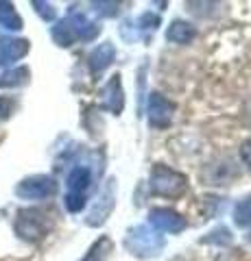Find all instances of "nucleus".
I'll return each instance as SVG.
<instances>
[{"instance_id":"f257e3e1","label":"nucleus","mask_w":251,"mask_h":261,"mask_svg":"<svg viewBox=\"0 0 251 261\" xmlns=\"http://www.w3.org/2000/svg\"><path fill=\"white\" fill-rule=\"evenodd\" d=\"M13 228L20 240L29 242V244H37L53 231V216L48 214V211L35 209V207L20 209L18 216H15Z\"/></svg>"},{"instance_id":"f03ea898","label":"nucleus","mask_w":251,"mask_h":261,"mask_svg":"<svg viewBox=\"0 0 251 261\" xmlns=\"http://www.w3.org/2000/svg\"><path fill=\"white\" fill-rule=\"evenodd\" d=\"M164 244H166L164 238H162L155 228H151L147 224H138L133 228H129L125 235V248L140 259L157 257L164 250Z\"/></svg>"},{"instance_id":"7ed1b4c3","label":"nucleus","mask_w":251,"mask_h":261,"mask_svg":"<svg viewBox=\"0 0 251 261\" xmlns=\"http://www.w3.org/2000/svg\"><path fill=\"white\" fill-rule=\"evenodd\" d=\"M149 187L153 194L164 196V198H181L188 192V178L164 163H155L149 174Z\"/></svg>"},{"instance_id":"20e7f679","label":"nucleus","mask_w":251,"mask_h":261,"mask_svg":"<svg viewBox=\"0 0 251 261\" xmlns=\"http://www.w3.org/2000/svg\"><path fill=\"white\" fill-rule=\"evenodd\" d=\"M92 185V170L79 163L70 170V174L66 178V187H68V194L63 202H66V209L70 214H79L81 209L87 205V190Z\"/></svg>"},{"instance_id":"39448f33","label":"nucleus","mask_w":251,"mask_h":261,"mask_svg":"<svg viewBox=\"0 0 251 261\" xmlns=\"http://www.w3.org/2000/svg\"><path fill=\"white\" fill-rule=\"evenodd\" d=\"M57 194V181L48 174H31L15 185V196L22 200H46Z\"/></svg>"},{"instance_id":"423d86ee","label":"nucleus","mask_w":251,"mask_h":261,"mask_svg":"<svg viewBox=\"0 0 251 261\" xmlns=\"http://www.w3.org/2000/svg\"><path fill=\"white\" fill-rule=\"evenodd\" d=\"M114 207H116V181L114 178H109V181L103 185V190L99 192V196H96L90 214H87V224L90 226L105 224V220L111 216Z\"/></svg>"},{"instance_id":"0eeeda50","label":"nucleus","mask_w":251,"mask_h":261,"mask_svg":"<svg viewBox=\"0 0 251 261\" xmlns=\"http://www.w3.org/2000/svg\"><path fill=\"white\" fill-rule=\"evenodd\" d=\"M149 124L155 128H166L173 122V113H175V105L168 100L166 96H162L159 92H151L149 94Z\"/></svg>"},{"instance_id":"6e6552de","label":"nucleus","mask_w":251,"mask_h":261,"mask_svg":"<svg viewBox=\"0 0 251 261\" xmlns=\"http://www.w3.org/2000/svg\"><path fill=\"white\" fill-rule=\"evenodd\" d=\"M149 224L157 233H181L186 228V218L181 214H177L175 209L155 207L149 211Z\"/></svg>"},{"instance_id":"1a4fd4ad","label":"nucleus","mask_w":251,"mask_h":261,"mask_svg":"<svg viewBox=\"0 0 251 261\" xmlns=\"http://www.w3.org/2000/svg\"><path fill=\"white\" fill-rule=\"evenodd\" d=\"M31 50V42L24 37H0V68H9L24 59Z\"/></svg>"},{"instance_id":"9d476101","label":"nucleus","mask_w":251,"mask_h":261,"mask_svg":"<svg viewBox=\"0 0 251 261\" xmlns=\"http://www.w3.org/2000/svg\"><path fill=\"white\" fill-rule=\"evenodd\" d=\"M103 107L111 111L114 116H120L125 109V89H123V81H120V74H114L107 85L103 87Z\"/></svg>"},{"instance_id":"9b49d317","label":"nucleus","mask_w":251,"mask_h":261,"mask_svg":"<svg viewBox=\"0 0 251 261\" xmlns=\"http://www.w3.org/2000/svg\"><path fill=\"white\" fill-rule=\"evenodd\" d=\"M68 22H70V27L72 31H75V35H77V42L81 39V42H92V39L101 33V27L96 24L94 20H90L85 13H81V11H70L68 13Z\"/></svg>"},{"instance_id":"f8f14e48","label":"nucleus","mask_w":251,"mask_h":261,"mask_svg":"<svg viewBox=\"0 0 251 261\" xmlns=\"http://www.w3.org/2000/svg\"><path fill=\"white\" fill-rule=\"evenodd\" d=\"M116 59V48L111 42H103L94 48V50L90 53V57H87V65H90L92 74H101L103 70H107L111 61Z\"/></svg>"},{"instance_id":"ddd939ff","label":"nucleus","mask_w":251,"mask_h":261,"mask_svg":"<svg viewBox=\"0 0 251 261\" xmlns=\"http://www.w3.org/2000/svg\"><path fill=\"white\" fill-rule=\"evenodd\" d=\"M197 37V29L186 20H175L171 22V27L166 31V39L173 44H190Z\"/></svg>"},{"instance_id":"4468645a","label":"nucleus","mask_w":251,"mask_h":261,"mask_svg":"<svg viewBox=\"0 0 251 261\" xmlns=\"http://www.w3.org/2000/svg\"><path fill=\"white\" fill-rule=\"evenodd\" d=\"M51 35H53V42L57 46H61V48H70L77 42V35H75V31H72L68 18H63V20H59L57 24H55Z\"/></svg>"},{"instance_id":"2eb2a0df","label":"nucleus","mask_w":251,"mask_h":261,"mask_svg":"<svg viewBox=\"0 0 251 261\" xmlns=\"http://www.w3.org/2000/svg\"><path fill=\"white\" fill-rule=\"evenodd\" d=\"M0 27L7 31H22V27H24L20 13L15 11V7L11 3H3V0H0Z\"/></svg>"},{"instance_id":"dca6fc26","label":"nucleus","mask_w":251,"mask_h":261,"mask_svg":"<svg viewBox=\"0 0 251 261\" xmlns=\"http://www.w3.org/2000/svg\"><path fill=\"white\" fill-rule=\"evenodd\" d=\"M111 250H114V242H111L107 235H101V238L90 246V250L85 252V257L81 261H105L109 257Z\"/></svg>"},{"instance_id":"f3484780","label":"nucleus","mask_w":251,"mask_h":261,"mask_svg":"<svg viewBox=\"0 0 251 261\" xmlns=\"http://www.w3.org/2000/svg\"><path fill=\"white\" fill-rule=\"evenodd\" d=\"M29 68H15V70H7L0 76V87H20L24 83H29Z\"/></svg>"},{"instance_id":"a211bd4d","label":"nucleus","mask_w":251,"mask_h":261,"mask_svg":"<svg viewBox=\"0 0 251 261\" xmlns=\"http://www.w3.org/2000/svg\"><path fill=\"white\" fill-rule=\"evenodd\" d=\"M234 224L240 228L251 226V196L236 202V207H234Z\"/></svg>"},{"instance_id":"6ab92c4d","label":"nucleus","mask_w":251,"mask_h":261,"mask_svg":"<svg viewBox=\"0 0 251 261\" xmlns=\"http://www.w3.org/2000/svg\"><path fill=\"white\" fill-rule=\"evenodd\" d=\"M31 5L35 7V11H37V15H39L42 20L53 22L55 18H57V11H55V7H53L51 3H44V0H33Z\"/></svg>"},{"instance_id":"aec40b11","label":"nucleus","mask_w":251,"mask_h":261,"mask_svg":"<svg viewBox=\"0 0 251 261\" xmlns=\"http://www.w3.org/2000/svg\"><path fill=\"white\" fill-rule=\"evenodd\" d=\"M159 27V15L155 13H144L140 20H138V29L144 31V33H153Z\"/></svg>"},{"instance_id":"412c9836","label":"nucleus","mask_w":251,"mask_h":261,"mask_svg":"<svg viewBox=\"0 0 251 261\" xmlns=\"http://www.w3.org/2000/svg\"><path fill=\"white\" fill-rule=\"evenodd\" d=\"M94 11L101 13V15H109V18H114V15L118 13V3H92Z\"/></svg>"},{"instance_id":"4be33fe9","label":"nucleus","mask_w":251,"mask_h":261,"mask_svg":"<svg viewBox=\"0 0 251 261\" xmlns=\"http://www.w3.org/2000/svg\"><path fill=\"white\" fill-rule=\"evenodd\" d=\"M11 109H13V105L9 98H3L0 96V120H7L11 116Z\"/></svg>"},{"instance_id":"5701e85b","label":"nucleus","mask_w":251,"mask_h":261,"mask_svg":"<svg viewBox=\"0 0 251 261\" xmlns=\"http://www.w3.org/2000/svg\"><path fill=\"white\" fill-rule=\"evenodd\" d=\"M240 157H242V161H245L247 166L251 168V140H247L245 144L240 146Z\"/></svg>"},{"instance_id":"b1692460","label":"nucleus","mask_w":251,"mask_h":261,"mask_svg":"<svg viewBox=\"0 0 251 261\" xmlns=\"http://www.w3.org/2000/svg\"><path fill=\"white\" fill-rule=\"evenodd\" d=\"M247 242H249V244H251V233H249V235H247Z\"/></svg>"}]
</instances>
